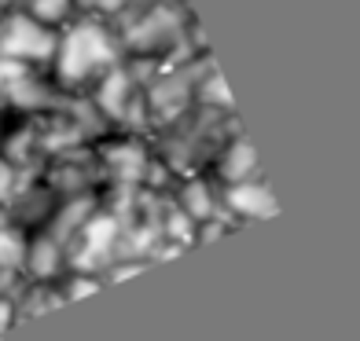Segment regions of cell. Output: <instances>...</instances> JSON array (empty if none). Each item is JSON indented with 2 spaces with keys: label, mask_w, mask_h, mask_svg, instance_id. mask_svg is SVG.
<instances>
[{
  "label": "cell",
  "mask_w": 360,
  "mask_h": 341,
  "mask_svg": "<svg viewBox=\"0 0 360 341\" xmlns=\"http://www.w3.org/2000/svg\"><path fill=\"white\" fill-rule=\"evenodd\" d=\"M122 62V41L107 19L77 15L56 37V52L48 62L52 81L67 95H85L110 67Z\"/></svg>",
  "instance_id": "cell-1"
},
{
  "label": "cell",
  "mask_w": 360,
  "mask_h": 341,
  "mask_svg": "<svg viewBox=\"0 0 360 341\" xmlns=\"http://www.w3.org/2000/svg\"><path fill=\"white\" fill-rule=\"evenodd\" d=\"M56 37H59L56 29L34 22L22 8H15V4L0 8V59L48 70L52 52H56Z\"/></svg>",
  "instance_id": "cell-2"
},
{
  "label": "cell",
  "mask_w": 360,
  "mask_h": 341,
  "mask_svg": "<svg viewBox=\"0 0 360 341\" xmlns=\"http://www.w3.org/2000/svg\"><path fill=\"white\" fill-rule=\"evenodd\" d=\"M221 213L239 227V224L269 220V217L280 213V209H276L269 184L261 180V176H254V180H239V184L221 187Z\"/></svg>",
  "instance_id": "cell-3"
},
{
  "label": "cell",
  "mask_w": 360,
  "mask_h": 341,
  "mask_svg": "<svg viewBox=\"0 0 360 341\" xmlns=\"http://www.w3.org/2000/svg\"><path fill=\"white\" fill-rule=\"evenodd\" d=\"M206 173L214 176L221 187L261 176L257 154H254V143L247 140V133H243V128H236V133L221 143V151L214 154V161H210V169H206Z\"/></svg>",
  "instance_id": "cell-4"
},
{
  "label": "cell",
  "mask_w": 360,
  "mask_h": 341,
  "mask_svg": "<svg viewBox=\"0 0 360 341\" xmlns=\"http://www.w3.org/2000/svg\"><path fill=\"white\" fill-rule=\"evenodd\" d=\"M195 107L214 110V114H236V103L228 95V85L221 70L214 67V59H206L199 67V77H195Z\"/></svg>",
  "instance_id": "cell-5"
},
{
  "label": "cell",
  "mask_w": 360,
  "mask_h": 341,
  "mask_svg": "<svg viewBox=\"0 0 360 341\" xmlns=\"http://www.w3.org/2000/svg\"><path fill=\"white\" fill-rule=\"evenodd\" d=\"M15 8H22L34 22L48 26V29H59L74 22L77 19V8H74V0H22V4H15Z\"/></svg>",
  "instance_id": "cell-6"
},
{
  "label": "cell",
  "mask_w": 360,
  "mask_h": 341,
  "mask_svg": "<svg viewBox=\"0 0 360 341\" xmlns=\"http://www.w3.org/2000/svg\"><path fill=\"white\" fill-rule=\"evenodd\" d=\"M74 8H77V15H92V19L114 22L129 8V0H74Z\"/></svg>",
  "instance_id": "cell-7"
},
{
  "label": "cell",
  "mask_w": 360,
  "mask_h": 341,
  "mask_svg": "<svg viewBox=\"0 0 360 341\" xmlns=\"http://www.w3.org/2000/svg\"><path fill=\"white\" fill-rule=\"evenodd\" d=\"M19 180H22V173L11 166V161L0 154V209L8 206V199L15 194V187H19Z\"/></svg>",
  "instance_id": "cell-8"
},
{
  "label": "cell",
  "mask_w": 360,
  "mask_h": 341,
  "mask_svg": "<svg viewBox=\"0 0 360 341\" xmlns=\"http://www.w3.org/2000/svg\"><path fill=\"white\" fill-rule=\"evenodd\" d=\"M15 327V312H11V301L8 294H0V341L8 337V330Z\"/></svg>",
  "instance_id": "cell-9"
},
{
  "label": "cell",
  "mask_w": 360,
  "mask_h": 341,
  "mask_svg": "<svg viewBox=\"0 0 360 341\" xmlns=\"http://www.w3.org/2000/svg\"><path fill=\"white\" fill-rule=\"evenodd\" d=\"M8 4H22V0H0V8H8Z\"/></svg>",
  "instance_id": "cell-10"
},
{
  "label": "cell",
  "mask_w": 360,
  "mask_h": 341,
  "mask_svg": "<svg viewBox=\"0 0 360 341\" xmlns=\"http://www.w3.org/2000/svg\"><path fill=\"white\" fill-rule=\"evenodd\" d=\"M166 4H188V0H166Z\"/></svg>",
  "instance_id": "cell-11"
}]
</instances>
